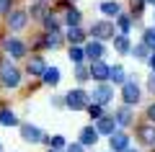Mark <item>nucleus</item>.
<instances>
[{"label": "nucleus", "mask_w": 155, "mask_h": 152, "mask_svg": "<svg viewBox=\"0 0 155 152\" xmlns=\"http://www.w3.org/2000/svg\"><path fill=\"white\" fill-rule=\"evenodd\" d=\"M52 152H57V150H52Z\"/></svg>", "instance_id": "obj_42"}, {"label": "nucleus", "mask_w": 155, "mask_h": 152, "mask_svg": "<svg viewBox=\"0 0 155 152\" xmlns=\"http://www.w3.org/2000/svg\"><path fill=\"white\" fill-rule=\"evenodd\" d=\"M44 26H47V31H57V18L54 16H47L44 18Z\"/></svg>", "instance_id": "obj_30"}, {"label": "nucleus", "mask_w": 155, "mask_h": 152, "mask_svg": "<svg viewBox=\"0 0 155 152\" xmlns=\"http://www.w3.org/2000/svg\"><path fill=\"white\" fill-rule=\"evenodd\" d=\"M70 60L75 62V65H80V62L85 60V49H80V47H70Z\"/></svg>", "instance_id": "obj_24"}, {"label": "nucleus", "mask_w": 155, "mask_h": 152, "mask_svg": "<svg viewBox=\"0 0 155 152\" xmlns=\"http://www.w3.org/2000/svg\"><path fill=\"white\" fill-rule=\"evenodd\" d=\"M116 23H119V28H122V31H129V28H132L129 16H119V18H116Z\"/></svg>", "instance_id": "obj_29"}, {"label": "nucleus", "mask_w": 155, "mask_h": 152, "mask_svg": "<svg viewBox=\"0 0 155 152\" xmlns=\"http://www.w3.org/2000/svg\"><path fill=\"white\" fill-rule=\"evenodd\" d=\"M132 54H134V57H140V60H145V57H147V44H145V41H142V44H137V47L132 49Z\"/></svg>", "instance_id": "obj_28"}, {"label": "nucleus", "mask_w": 155, "mask_h": 152, "mask_svg": "<svg viewBox=\"0 0 155 152\" xmlns=\"http://www.w3.org/2000/svg\"><path fill=\"white\" fill-rule=\"evenodd\" d=\"M101 11H104L106 16H119V11H122V8H119V3H116V0H114V3H111V0H106L104 5H101Z\"/></svg>", "instance_id": "obj_20"}, {"label": "nucleus", "mask_w": 155, "mask_h": 152, "mask_svg": "<svg viewBox=\"0 0 155 152\" xmlns=\"http://www.w3.org/2000/svg\"><path fill=\"white\" fill-rule=\"evenodd\" d=\"M147 88L155 93V75H150V80H147Z\"/></svg>", "instance_id": "obj_35"}, {"label": "nucleus", "mask_w": 155, "mask_h": 152, "mask_svg": "<svg viewBox=\"0 0 155 152\" xmlns=\"http://www.w3.org/2000/svg\"><path fill=\"white\" fill-rule=\"evenodd\" d=\"M41 77H44V85H52V88H54L57 82H60V70H57V67H47Z\"/></svg>", "instance_id": "obj_13"}, {"label": "nucleus", "mask_w": 155, "mask_h": 152, "mask_svg": "<svg viewBox=\"0 0 155 152\" xmlns=\"http://www.w3.org/2000/svg\"><path fill=\"white\" fill-rule=\"evenodd\" d=\"M3 47H5V52H8L11 57H23V54H26V47H23L21 39H5Z\"/></svg>", "instance_id": "obj_8"}, {"label": "nucleus", "mask_w": 155, "mask_h": 152, "mask_svg": "<svg viewBox=\"0 0 155 152\" xmlns=\"http://www.w3.org/2000/svg\"><path fill=\"white\" fill-rule=\"evenodd\" d=\"M109 144H111V152H127L129 150V139H127V134H122V131H114L111 134V139H109Z\"/></svg>", "instance_id": "obj_7"}, {"label": "nucleus", "mask_w": 155, "mask_h": 152, "mask_svg": "<svg viewBox=\"0 0 155 152\" xmlns=\"http://www.w3.org/2000/svg\"><path fill=\"white\" fill-rule=\"evenodd\" d=\"M116 124H122V126L132 124V111H129V106H127V108H119V114H116Z\"/></svg>", "instance_id": "obj_19"}, {"label": "nucleus", "mask_w": 155, "mask_h": 152, "mask_svg": "<svg viewBox=\"0 0 155 152\" xmlns=\"http://www.w3.org/2000/svg\"><path fill=\"white\" fill-rule=\"evenodd\" d=\"M44 70H47V65H44L41 57H34V60L28 62V75H44Z\"/></svg>", "instance_id": "obj_15"}, {"label": "nucleus", "mask_w": 155, "mask_h": 152, "mask_svg": "<svg viewBox=\"0 0 155 152\" xmlns=\"http://www.w3.org/2000/svg\"><path fill=\"white\" fill-rule=\"evenodd\" d=\"M0 82L5 88H16L18 82H21V72H18L11 62H5V65L0 67Z\"/></svg>", "instance_id": "obj_2"}, {"label": "nucleus", "mask_w": 155, "mask_h": 152, "mask_svg": "<svg viewBox=\"0 0 155 152\" xmlns=\"http://www.w3.org/2000/svg\"><path fill=\"white\" fill-rule=\"evenodd\" d=\"M142 39H145V44H147V49H155V28H147Z\"/></svg>", "instance_id": "obj_27"}, {"label": "nucleus", "mask_w": 155, "mask_h": 152, "mask_svg": "<svg viewBox=\"0 0 155 152\" xmlns=\"http://www.w3.org/2000/svg\"><path fill=\"white\" fill-rule=\"evenodd\" d=\"M114 49H116V52H122V54H127V52H129V39L127 36H116L114 39Z\"/></svg>", "instance_id": "obj_21"}, {"label": "nucleus", "mask_w": 155, "mask_h": 152, "mask_svg": "<svg viewBox=\"0 0 155 152\" xmlns=\"http://www.w3.org/2000/svg\"><path fill=\"white\" fill-rule=\"evenodd\" d=\"M101 54H104V44L101 41H91L85 47V57H91V60H98Z\"/></svg>", "instance_id": "obj_16"}, {"label": "nucleus", "mask_w": 155, "mask_h": 152, "mask_svg": "<svg viewBox=\"0 0 155 152\" xmlns=\"http://www.w3.org/2000/svg\"><path fill=\"white\" fill-rule=\"evenodd\" d=\"M109 70L111 67H106L104 62H93V65H91V77H93L96 82H106L109 80Z\"/></svg>", "instance_id": "obj_9"}, {"label": "nucleus", "mask_w": 155, "mask_h": 152, "mask_svg": "<svg viewBox=\"0 0 155 152\" xmlns=\"http://www.w3.org/2000/svg\"><path fill=\"white\" fill-rule=\"evenodd\" d=\"M109 80L122 82V85H124V82H127V77H124V70H122V67H111V70H109Z\"/></svg>", "instance_id": "obj_22"}, {"label": "nucleus", "mask_w": 155, "mask_h": 152, "mask_svg": "<svg viewBox=\"0 0 155 152\" xmlns=\"http://www.w3.org/2000/svg\"><path fill=\"white\" fill-rule=\"evenodd\" d=\"M26 21H28V13L26 11H13L11 16H8V23H11L13 31H21V28L26 26Z\"/></svg>", "instance_id": "obj_10"}, {"label": "nucleus", "mask_w": 155, "mask_h": 152, "mask_svg": "<svg viewBox=\"0 0 155 152\" xmlns=\"http://www.w3.org/2000/svg\"><path fill=\"white\" fill-rule=\"evenodd\" d=\"M0 152H3V147H0Z\"/></svg>", "instance_id": "obj_41"}, {"label": "nucleus", "mask_w": 155, "mask_h": 152, "mask_svg": "<svg viewBox=\"0 0 155 152\" xmlns=\"http://www.w3.org/2000/svg\"><path fill=\"white\" fill-rule=\"evenodd\" d=\"M21 137H23L26 142H41V139H44V134H41L36 126H31V124H26V126L21 129Z\"/></svg>", "instance_id": "obj_12"}, {"label": "nucleus", "mask_w": 155, "mask_h": 152, "mask_svg": "<svg viewBox=\"0 0 155 152\" xmlns=\"http://www.w3.org/2000/svg\"><path fill=\"white\" fill-rule=\"evenodd\" d=\"M52 150H62V147H65V137H52Z\"/></svg>", "instance_id": "obj_31"}, {"label": "nucleus", "mask_w": 155, "mask_h": 152, "mask_svg": "<svg viewBox=\"0 0 155 152\" xmlns=\"http://www.w3.org/2000/svg\"><path fill=\"white\" fill-rule=\"evenodd\" d=\"M96 142H98V129L85 126V129L80 131V144H83V147H93Z\"/></svg>", "instance_id": "obj_11"}, {"label": "nucleus", "mask_w": 155, "mask_h": 152, "mask_svg": "<svg viewBox=\"0 0 155 152\" xmlns=\"http://www.w3.org/2000/svg\"><path fill=\"white\" fill-rule=\"evenodd\" d=\"M60 41H62L60 31H49V34H47V39H44V47L47 49H57V47H60Z\"/></svg>", "instance_id": "obj_18"}, {"label": "nucleus", "mask_w": 155, "mask_h": 152, "mask_svg": "<svg viewBox=\"0 0 155 152\" xmlns=\"http://www.w3.org/2000/svg\"><path fill=\"white\" fill-rule=\"evenodd\" d=\"M0 124L3 126H16V116H13L8 108H3L0 111Z\"/></svg>", "instance_id": "obj_23"}, {"label": "nucleus", "mask_w": 155, "mask_h": 152, "mask_svg": "<svg viewBox=\"0 0 155 152\" xmlns=\"http://www.w3.org/2000/svg\"><path fill=\"white\" fill-rule=\"evenodd\" d=\"M91 34H93V39H111L114 36V23L111 21H98V23H93Z\"/></svg>", "instance_id": "obj_4"}, {"label": "nucleus", "mask_w": 155, "mask_h": 152, "mask_svg": "<svg viewBox=\"0 0 155 152\" xmlns=\"http://www.w3.org/2000/svg\"><path fill=\"white\" fill-rule=\"evenodd\" d=\"M127 152H137V150H127Z\"/></svg>", "instance_id": "obj_38"}, {"label": "nucleus", "mask_w": 155, "mask_h": 152, "mask_svg": "<svg viewBox=\"0 0 155 152\" xmlns=\"http://www.w3.org/2000/svg\"><path fill=\"white\" fill-rule=\"evenodd\" d=\"M88 103H91V95L85 90H70L65 95V106L67 108H72V111H83V108H88Z\"/></svg>", "instance_id": "obj_1"}, {"label": "nucleus", "mask_w": 155, "mask_h": 152, "mask_svg": "<svg viewBox=\"0 0 155 152\" xmlns=\"http://www.w3.org/2000/svg\"><path fill=\"white\" fill-rule=\"evenodd\" d=\"M122 95H124V103H127V106H134V103L140 101V88L134 85V80H127V82H124Z\"/></svg>", "instance_id": "obj_5"}, {"label": "nucleus", "mask_w": 155, "mask_h": 152, "mask_svg": "<svg viewBox=\"0 0 155 152\" xmlns=\"http://www.w3.org/2000/svg\"><path fill=\"white\" fill-rule=\"evenodd\" d=\"M88 114H91V119H101V106L96 103V106H88Z\"/></svg>", "instance_id": "obj_32"}, {"label": "nucleus", "mask_w": 155, "mask_h": 152, "mask_svg": "<svg viewBox=\"0 0 155 152\" xmlns=\"http://www.w3.org/2000/svg\"><path fill=\"white\" fill-rule=\"evenodd\" d=\"M49 13H47V8H44V3H39V5H34L31 8V18H47Z\"/></svg>", "instance_id": "obj_26"}, {"label": "nucleus", "mask_w": 155, "mask_h": 152, "mask_svg": "<svg viewBox=\"0 0 155 152\" xmlns=\"http://www.w3.org/2000/svg\"><path fill=\"white\" fill-rule=\"evenodd\" d=\"M137 137H140L142 144L155 147V124H142V126L137 129Z\"/></svg>", "instance_id": "obj_6"}, {"label": "nucleus", "mask_w": 155, "mask_h": 152, "mask_svg": "<svg viewBox=\"0 0 155 152\" xmlns=\"http://www.w3.org/2000/svg\"><path fill=\"white\" fill-rule=\"evenodd\" d=\"M67 152H83V144H70V147H67Z\"/></svg>", "instance_id": "obj_34"}, {"label": "nucleus", "mask_w": 155, "mask_h": 152, "mask_svg": "<svg viewBox=\"0 0 155 152\" xmlns=\"http://www.w3.org/2000/svg\"><path fill=\"white\" fill-rule=\"evenodd\" d=\"M147 62H150V67H153V70H155V54H153V57H150V60H147Z\"/></svg>", "instance_id": "obj_37"}, {"label": "nucleus", "mask_w": 155, "mask_h": 152, "mask_svg": "<svg viewBox=\"0 0 155 152\" xmlns=\"http://www.w3.org/2000/svg\"><path fill=\"white\" fill-rule=\"evenodd\" d=\"M67 23H70V26H80V13L75 11V8H70V11H67V18H65Z\"/></svg>", "instance_id": "obj_25"}, {"label": "nucleus", "mask_w": 155, "mask_h": 152, "mask_svg": "<svg viewBox=\"0 0 155 152\" xmlns=\"http://www.w3.org/2000/svg\"><path fill=\"white\" fill-rule=\"evenodd\" d=\"M11 3H13V0H0V13H8V11H11Z\"/></svg>", "instance_id": "obj_33"}, {"label": "nucleus", "mask_w": 155, "mask_h": 152, "mask_svg": "<svg viewBox=\"0 0 155 152\" xmlns=\"http://www.w3.org/2000/svg\"><path fill=\"white\" fill-rule=\"evenodd\" d=\"M147 116H150V119L155 121V103H153V106H150V108H147Z\"/></svg>", "instance_id": "obj_36"}, {"label": "nucleus", "mask_w": 155, "mask_h": 152, "mask_svg": "<svg viewBox=\"0 0 155 152\" xmlns=\"http://www.w3.org/2000/svg\"><path fill=\"white\" fill-rule=\"evenodd\" d=\"M150 3H153V5H155V0H150Z\"/></svg>", "instance_id": "obj_40"}, {"label": "nucleus", "mask_w": 155, "mask_h": 152, "mask_svg": "<svg viewBox=\"0 0 155 152\" xmlns=\"http://www.w3.org/2000/svg\"><path fill=\"white\" fill-rule=\"evenodd\" d=\"M111 98H114V88H111L109 82H101V85L93 90V103H98V106L109 103Z\"/></svg>", "instance_id": "obj_3"}, {"label": "nucleus", "mask_w": 155, "mask_h": 152, "mask_svg": "<svg viewBox=\"0 0 155 152\" xmlns=\"http://www.w3.org/2000/svg\"><path fill=\"white\" fill-rule=\"evenodd\" d=\"M114 126H116V121L114 119H104V116H101V119H98V124H96V129H98L101 131V134H114Z\"/></svg>", "instance_id": "obj_14"}, {"label": "nucleus", "mask_w": 155, "mask_h": 152, "mask_svg": "<svg viewBox=\"0 0 155 152\" xmlns=\"http://www.w3.org/2000/svg\"><path fill=\"white\" fill-rule=\"evenodd\" d=\"M67 41H70L72 47H78V44L83 41V31H80V26H70V31H67Z\"/></svg>", "instance_id": "obj_17"}, {"label": "nucleus", "mask_w": 155, "mask_h": 152, "mask_svg": "<svg viewBox=\"0 0 155 152\" xmlns=\"http://www.w3.org/2000/svg\"><path fill=\"white\" fill-rule=\"evenodd\" d=\"M36 3H44V0H36Z\"/></svg>", "instance_id": "obj_39"}]
</instances>
